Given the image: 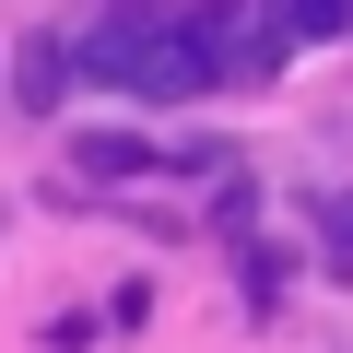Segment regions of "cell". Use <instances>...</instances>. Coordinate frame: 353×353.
I'll list each match as a JSON object with an SVG mask.
<instances>
[{
    "label": "cell",
    "instance_id": "obj_2",
    "mask_svg": "<svg viewBox=\"0 0 353 353\" xmlns=\"http://www.w3.org/2000/svg\"><path fill=\"white\" fill-rule=\"evenodd\" d=\"M248 12H259V36L294 59V48H330V36L353 24V0H248Z\"/></svg>",
    "mask_w": 353,
    "mask_h": 353
},
{
    "label": "cell",
    "instance_id": "obj_5",
    "mask_svg": "<svg viewBox=\"0 0 353 353\" xmlns=\"http://www.w3.org/2000/svg\"><path fill=\"white\" fill-rule=\"evenodd\" d=\"M318 248H330V271H353V189H341V201L318 212Z\"/></svg>",
    "mask_w": 353,
    "mask_h": 353
},
{
    "label": "cell",
    "instance_id": "obj_1",
    "mask_svg": "<svg viewBox=\"0 0 353 353\" xmlns=\"http://www.w3.org/2000/svg\"><path fill=\"white\" fill-rule=\"evenodd\" d=\"M71 59H83V83L141 94V106H189V94H212V83H224V36H212V12H165V0L106 12Z\"/></svg>",
    "mask_w": 353,
    "mask_h": 353
},
{
    "label": "cell",
    "instance_id": "obj_4",
    "mask_svg": "<svg viewBox=\"0 0 353 353\" xmlns=\"http://www.w3.org/2000/svg\"><path fill=\"white\" fill-rule=\"evenodd\" d=\"M71 165H83V176H141V165H153V141H130V130H83V141H71Z\"/></svg>",
    "mask_w": 353,
    "mask_h": 353
},
{
    "label": "cell",
    "instance_id": "obj_3",
    "mask_svg": "<svg viewBox=\"0 0 353 353\" xmlns=\"http://www.w3.org/2000/svg\"><path fill=\"white\" fill-rule=\"evenodd\" d=\"M71 71H83V59H71V48H48V36H36V48H24V71H12V94H24V106H36V118H48V106H59V94H71Z\"/></svg>",
    "mask_w": 353,
    "mask_h": 353
}]
</instances>
